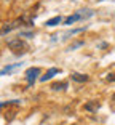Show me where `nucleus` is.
Listing matches in <instances>:
<instances>
[{"label":"nucleus","instance_id":"4","mask_svg":"<svg viewBox=\"0 0 115 125\" xmlns=\"http://www.w3.org/2000/svg\"><path fill=\"white\" fill-rule=\"evenodd\" d=\"M22 24V19H15V21H10V22H5L2 29H0V35H5V34H10L11 31L18 29L19 26Z\"/></svg>","mask_w":115,"mask_h":125},{"label":"nucleus","instance_id":"9","mask_svg":"<svg viewBox=\"0 0 115 125\" xmlns=\"http://www.w3.org/2000/svg\"><path fill=\"white\" fill-rule=\"evenodd\" d=\"M51 88L54 90V92H58V90H64L67 88V82H59V83H53Z\"/></svg>","mask_w":115,"mask_h":125},{"label":"nucleus","instance_id":"10","mask_svg":"<svg viewBox=\"0 0 115 125\" xmlns=\"http://www.w3.org/2000/svg\"><path fill=\"white\" fill-rule=\"evenodd\" d=\"M85 31V27H78V29H72V31H69V32L66 34V37L64 39H67V37H71V35H75V34H80V32H83Z\"/></svg>","mask_w":115,"mask_h":125},{"label":"nucleus","instance_id":"7","mask_svg":"<svg viewBox=\"0 0 115 125\" xmlns=\"http://www.w3.org/2000/svg\"><path fill=\"white\" fill-rule=\"evenodd\" d=\"M61 21H62V18H61V16H54V18L48 19V21L45 22V26H48V27H54V26H58V24H61Z\"/></svg>","mask_w":115,"mask_h":125},{"label":"nucleus","instance_id":"16","mask_svg":"<svg viewBox=\"0 0 115 125\" xmlns=\"http://www.w3.org/2000/svg\"><path fill=\"white\" fill-rule=\"evenodd\" d=\"M101 2H102V0H101Z\"/></svg>","mask_w":115,"mask_h":125},{"label":"nucleus","instance_id":"11","mask_svg":"<svg viewBox=\"0 0 115 125\" xmlns=\"http://www.w3.org/2000/svg\"><path fill=\"white\" fill-rule=\"evenodd\" d=\"M83 45H85V42H83V40H80V42H77V43L71 45V47H69V50H74V48H78V47H83Z\"/></svg>","mask_w":115,"mask_h":125},{"label":"nucleus","instance_id":"1","mask_svg":"<svg viewBox=\"0 0 115 125\" xmlns=\"http://www.w3.org/2000/svg\"><path fill=\"white\" fill-rule=\"evenodd\" d=\"M8 47H10V50H13V53L15 55H22V53L27 52V43L24 40H22L21 37H16V39H11V40L7 42Z\"/></svg>","mask_w":115,"mask_h":125},{"label":"nucleus","instance_id":"2","mask_svg":"<svg viewBox=\"0 0 115 125\" xmlns=\"http://www.w3.org/2000/svg\"><path fill=\"white\" fill-rule=\"evenodd\" d=\"M85 11H86V10H80V11H75L74 15L67 16V18L64 19V24H66V26H72L74 22L82 21V19H86V18H91V16L94 15L91 10H88V13H85Z\"/></svg>","mask_w":115,"mask_h":125},{"label":"nucleus","instance_id":"15","mask_svg":"<svg viewBox=\"0 0 115 125\" xmlns=\"http://www.w3.org/2000/svg\"><path fill=\"white\" fill-rule=\"evenodd\" d=\"M112 101H114V103H115V93H114V95H112Z\"/></svg>","mask_w":115,"mask_h":125},{"label":"nucleus","instance_id":"6","mask_svg":"<svg viewBox=\"0 0 115 125\" xmlns=\"http://www.w3.org/2000/svg\"><path fill=\"white\" fill-rule=\"evenodd\" d=\"M58 72H59V69H58V67H51V69H48V71H46V74L40 77V82H46V80H50V79H51L53 75H56Z\"/></svg>","mask_w":115,"mask_h":125},{"label":"nucleus","instance_id":"3","mask_svg":"<svg viewBox=\"0 0 115 125\" xmlns=\"http://www.w3.org/2000/svg\"><path fill=\"white\" fill-rule=\"evenodd\" d=\"M42 74V69L40 67H29V69L24 72V77H26V80L29 82V87H32L34 82L38 79V75Z\"/></svg>","mask_w":115,"mask_h":125},{"label":"nucleus","instance_id":"13","mask_svg":"<svg viewBox=\"0 0 115 125\" xmlns=\"http://www.w3.org/2000/svg\"><path fill=\"white\" fill-rule=\"evenodd\" d=\"M106 47H107V43H106V42H102V43L99 45V48H106Z\"/></svg>","mask_w":115,"mask_h":125},{"label":"nucleus","instance_id":"5","mask_svg":"<svg viewBox=\"0 0 115 125\" xmlns=\"http://www.w3.org/2000/svg\"><path fill=\"white\" fill-rule=\"evenodd\" d=\"M71 79H72L74 82H78V83H85V82L89 80V77L86 75V74H78V72L71 74Z\"/></svg>","mask_w":115,"mask_h":125},{"label":"nucleus","instance_id":"12","mask_svg":"<svg viewBox=\"0 0 115 125\" xmlns=\"http://www.w3.org/2000/svg\"><path fill=\"white\" fill-rule=\"evenodd\" d=\"M107 82H115V74H109L107 75Z\"/></svg>","mask_w":115,"mask_h":125},{"label":"nucleus","instance_id":"8","mask_svg":"<svg viewBox=\"0 0 115 125\" xmlns=\"http://www.w3.org/2000/svg\"><path fill=\"white\" fill-rule=\"evenodd\" d=\"M21 66V62H16V64H10V66H5L3 69L0 71V75H5V74H10L11 71H15L16 67H19Z\"/></svg>","mask_w":115,"mask_h":125},{"label":"nucleus","instance_id":"14","mask_svg":"<svg viewBox=\"0 0 115 125\" xmlns=\"http://www.w3.org/2000/svg\"><path fill=\"white\" fill-rule=\"evenodd\" d=\"M7 104H11V103H2V104H0V107H3V106H7Z\"/></svg>","mask_w":115,"mask_h":125}]
</instances>
